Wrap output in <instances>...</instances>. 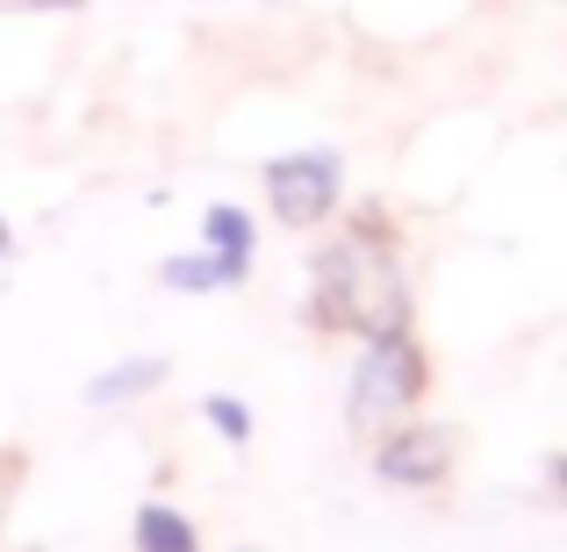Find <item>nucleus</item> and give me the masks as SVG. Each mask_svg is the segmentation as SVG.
<instances>
[{"label":"nucleus","instance_id":"nucleus-6","mask_svg":"<svg viewBox=\"0 0 567 552\" xmlns=\"http://www.w3.org/2000/svg\"><path fill=\"white\" fill-rule=\"evenodd\" d=\"M158 280L166 288H181V294H223V288H245V265H230V259H216V251H173L166 265H158Z\"/></svg>","mask_w":567,"mask_h":552},{"label":"nucleus","instance_id":"nucleus-1","mask_svg":"<svg viewBox=\"0 0 567 552\" xmlns=\"http://www.w3.org/2000/svg\"><path fill=\"white\" fill-rule=\"evenodd\" d=\"M309 316L317 331H360V337H395L410 331V288H402L395 259L374 251L367 237H338L309 259Z\"/></svg>","mask_w":567,"mask_h":552},{"label":"nucleus","instance_id":"nucleus-7","mask_svg":"<svg viewBox=\"0 0 567 552\" xmlns=\"http://www.w3.org/2000/svg\"><path fill=\"white\" fill-rule=\"evenodd\" d=\"M202 244L216 251V259H230V265H245V273H251V251H259V222H251L237 201H208V208H202Z\"/></svg>","mask_w":567,"mask_h":552},{"label":"nucleus","instance_id":"nucleus-10","mask_svg":"<svg viewBox=\"0 0 567 552\" xmlns=\"http://www.w3.org/2000/svg\"><path fill=\"white\" fill-rule=\"evenodd\" d=\"M14 259V230H8V216H0V265Z\"/></svg>","mask_w":567,"mask_h":552},{"label":"nucleus","instance_id":"nucleus-11","mask_svg":"<svg viewBox=\"0 0 567 552\" xmlns=\"http://www.w3.org/2000/svg\"><path fill=\"white\" fill-rule=\"evenodd\" d=\"M560 481H567V459H560Z\"/></svg>","mask_w":567,"mask_h":552},{"label":"nucleus","instance_id":"nucleus-2","mask_svg":"<svg viewBox=\"0 0 567 552\" xmlns=\"http://www.w3.org/2000/svg\"><path fill=\"white\" fill-rule=\"evenodd\" d=\"M424 395V352H416L410 331L395 337H367L360 345V366L346 381V416L352 430H395L410 416V402Z\"/></svg>","mask_w":567,"mask_h":552},{"label":"nucleus","instance_id":"nucleus-9","mask_svg":"<svg viewBox=\"0 0 567 552\" xmlns=\"http://www.w3.org/2000/svg\"><path fill=\"white\" fill-rule=\"evenodd\" d=\"M202 416H208V430H216V438L251 445V402H237V395H202Z\"/></svg>","mask_w":567,"mask_h":552},{"label":"nucleus","instance_id":"nucleus-8","mask_svg":"<svg viewBox=\"0 0 567 552\" xmlns=\"http://www.w3.org/2000/svg\"><path fill=\"white\" fill-rule=\"evenodd\" d=\"M152 387H166V360H123L86 381V409H115V402H137Z\"/></svg>","mask_w":567,"mask_h":552},{"label":"nucleus","instance_id":"nucleus-5","mask_svg":"<svg viewBox=\"0 0 567 552\" xmlns=\"http://www.w3.org/2000/svg\"><path fill=\"white\" fill-rule=\"evenodd\" d=\"M130 552H202L194 517L173 510V502H137V517H130Z\"/></svg>","mask_w":567,"mask_h":552},{"label":"nucleus","instance_id":"nucleus-4","mask_svg":"<svg viewBox=\"0 0 567 552\" xmlns=\"http://www.w3.org/2000/svg\"><path fill=\"white\" fill-rule=\"evenodd\" d=\"M445 459H453V445H445L439 424H395L374 445V473L395 488H431L445 473Z\"/></svg>","mask_w":567,"mask_h":552},{"label":"nucleus","instance_id":"nucleus-3","mask_svg":"<svg viewBox=\"0 0 567 552\" xmlns=\"http://www.w3.org/2000/svg\"><path fill=\"white\" fill-rule=\"evenodd\" d=\"M346 201V158L331 144H309V152H280L266 166V208H274L288 230H317L323 216H338Z\"/></svg>","mask_w":567,"mask_h":552}]
</instances>
